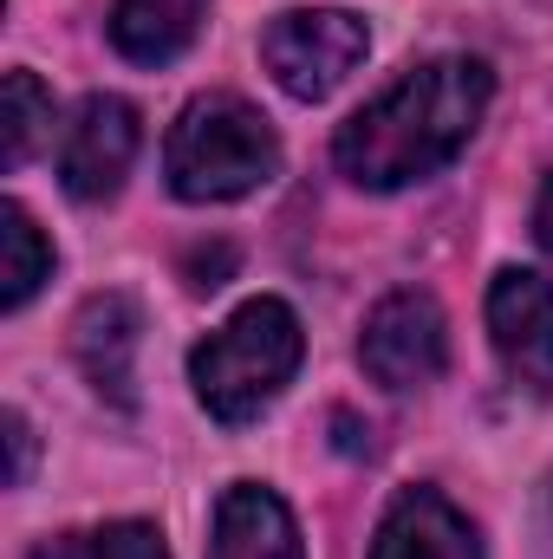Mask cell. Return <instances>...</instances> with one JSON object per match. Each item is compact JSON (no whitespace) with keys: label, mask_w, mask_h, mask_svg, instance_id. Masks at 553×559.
<instances>
[{"label":"cell","mask_w":553,"mask_h":559,"mask_svg":"<svg viewBox=\"0 0 553 559\" xmlns=\"http://www.w3.org/2000/svg\"><path fill=\"white\" fill-rule=\"evenodd\" d=\"M46 280H52V241L20 202H0V306L20 312Z\"/></svg>","instance_id":"cell-12"},{"label":"cell","mask_w":553,"mask_h":559,"mask_svg":"<svg viewBox=\"0 0 553 559\" xmlns=\"http://www.w3.org/2000/svg\"><path fill=\"white\" fill-rule=\"evenodd\" d=\"M495 98V72L469 52H443L404 72L391 92H378L365 111H352L332 138V163L358 189H411L423 176L449 169L469 138L482 131Z\"/></svg>","instance_id":"cell-1"},{"label":"cell","mask_w":553,"mask_h":559,"mask_svg":"<svg viewBox=\"0 0 553 559\" xmlns=\"http://www.w3.org/2000/svg\"><path fill=\"white\" fill-rule=\"evenodd\" d=\"M7 449H13V468H7V481L13 488H26V475H33V429L20 411H7Z\"/></svg>","instance_id":"cell-15"},{"label":"cell","mask_w":553,"mask_h":559,"mask_svg":"<svg viewBox=\"0 0 553 559\" xmlns=\"http://www.w3.org/2000/svg\"><path fill=\"white\" fill-rule=\"evenodd\" d=\"M52 138V92L33 72H7L0 85V163L20 169L33 163V150Z\"/></svg>","instance_id":"cell-13"},{"label":"cell","mask_w":553,"mask_h":559,"mask_svg":"<svg viewBox=\"0 0 553 559\" xmlns=\"http://www.w3.org/2000/svg\"><path fill=\"white\" fill-rule=\"evenodd\" d=\"M138 332H143V319L125 293H98V299H85V312L72 319V352H79L92 391L111 397L118 411L138 404Z\"/></svg>","instance_id":"cell-8"},{"label":"cell","mask_w":553,"mask_h":559,"mask_svg":"<svg viewBox=\"0 0 553 559\" xmlns=\"http://www.w3.org/2000/svg\"><path fill=\"white\" fill-rule=\"evenodd\" d=\"M209 559H306L299 547V521L261 481H235L215 501V534H209Z\"/></svg>","instance_id":"cell-10"},{"label":"cell","mask_w":553,"mask_h":559,"mask_svg":"<svg viewBox=\"0 0 553 559\" xmlns=\"http://www.w3.org/2000/svg\"><path fill=\"white\" fill-rule=\"evenodd\" d=\"M489 338H495L502 371L521 391L553 397V280L502 267L489 286Z\"/></svg>","instance_id":"cell-6"},{"label":"cell","mask_w":553,"mask_h":559,"mask_svg":"<svg viewBox=\"0 0 553 559\" xmlns=\"http://www.w3.org/2000/svg\"><path fill=\"white\" fill-rule=\"evenodd\" d=\"M33 559H169V547H163V534L150 521H111V527H85V534L39 540Z\"/></svg>","instance_id":"cell-14"},{"label":"cell","mask_w":553,"mask_h":559,"mask_svg":"<svg viewBox=\"0 0 553 559\" xmlns=\"http://www.w3.org/2000/svg\"><path fill=\"white\" fill-rule=\"evenodd\" d=\"M280 169V138L274 124L235 98V92H202L183 105V118L169 124L163 143V176L183 202H235L255 195L261 182H274Z\"/></svg>","instance_id":"cell-3"},{"label":"cell","mask_w":553,"mask_h":559,"mask_svg":"<svg viewBox=\"0 0 553 559\" xmlns=\"http://www.w3.org/2000/svg\"><path fill=\"white\" fill-rule=\"evenodd\" d=\"M306 358V332H299V312L286 299H248L235 319H222L196 352H189V384H196V404L215 423L242 429L255 423L280 391L293 384Z\"/></svg>","instance_id":"cell-2"},{"label":"cell","mask_w":553,"mask_h":559,"mask_svg":"<svg viewBox=\"0 0 553 559\" xmlns=\"http://www.w3.org/2000/svg\"><path fill=\"white\" fill-rule=\"evenodd\" d=\"M202 13H209V0H118L111 7V46L138 66H169L202 33Z\"/></svg>","instance_id":"cell-11"},{"label":"cell","mask_w":553,"mask_h":559,"mask_svg":"<svg viewBox=\"0 0 553 559\" xmlns=\"http://www.w3.org/2000/svg\"><path fill=\"white\" fill-rule=\"evenodd\" d=\"M372 559H482V540L456 501L436 488H404L378 521Z\"/></svg>","instance_id":"cell-9"},{"label":"cell","mask_w":553,"mask_h":559,"mask_svg":"<svg viewBox=\"0 0 553 559\" xmlns=\"http://www.w3.org/2000/svg\"><path fill=\"white\" fill-rule=\"evenodd\" d=\"M358 365L385 391H423V384H436L443 365H449V319H443V306L430 293H416V286L385 293L372 306L365 332H358Z\"/></svg>","instance_id":"cell-5"},{"label":"cell","mask_w":553,"mask_h":559,"mask_svg":"<svg viewBox=\"0 0 553 559\" xmlns=\"http://www.w3.org/2000/svg\"><path fill=\"white\" fill-rule=\"evenodd\" d=\"M138 111L125 105V98H111V92H92L79 111H72V124H66V138H59V182H66V195L72 202H105V195H118V182L131 176V163H138Z\"/></svg>","instance_id":"cell-7"},{"label":"cell","mask_w":553,"mask_h":559,"mask_svg":"<svg viewBox=\"0 0 553 559\" xmlns=\"http://www.w3.org/2000/svg\"><path fill=\"white\" fill-rule=\"evenodd\" d=\"M534 241L548 248V261H553V176L541 182V202H534Z\"/></svg>","instance_id":"cell-16"},{"label":"cell","mask_w":553,"mask_h":559,"mask_svg":"<svg viewBox=\"0 0 553 559\" xmlns=\"http://www.w3.org/2000/svg\"><path fill=\"white\" fill-rule=\"evenodd\" d=\"M372 52V33L358 13L345 7H293L261 33V66L274 72V85L299 105L332 98Z\"/></svg>","instance_id":"cell-4"}]
</instances>
